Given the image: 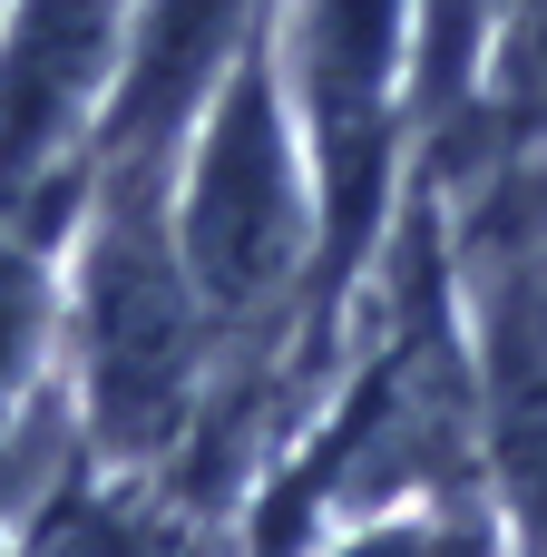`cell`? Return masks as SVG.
<instances>
[{"instance_id":"1","label":"cell","mask_w":547,"mask_h":557,"mask_svg":"<svg viewBox=\"0 0 547 557\" xmlns=\"http://www.w3.org/2000/svg\"><path fill=\"white\" fill-rule=\"evenodd\" d=\"M186 137L196 147L166 176V225H176L186 284H196L215 343H264L294 304H313V245H323L274 29H254L225 59V78L206 88Z\"/></svg>"},{"instance_id":"2","label":"cell","mask_w":547,"mask_h":557,"mask_svg":"<svg viewBox=\"0 0 547 557\" xmlns=\"http://www.w3.org/2000/svg\"><path fill=\"white\" fill-rule=\"evenodd\" d=\"M98 225L78 255V392L108 460H166L196 431L215 323L166 225V157L98 166Z\"/></svg>"},{"instance_id":"3","label":"cell","mask_w":547,"mask_h":557,"mask_svg":"<svg viewBox=\"0 0 547 557\" xmlns=\"http://www.w3.org/2000/svg\"><path fill=\"white\" fill-rule=\"evenodd\" d=\"M284 98L313 166V304L343 294V274L382 245L391 186H401V117H411V0H294L274 29Z\"/></svg>"},{"instance_id":"4","label":"cell","mask_w":547,"mask_h":557,"mask_svg":"<svg viewBox=\"0 0 547 557\" xmlns=\"http://www.w3.org/2000/svg\"><path fill=\"white\" fill-rule=\"evenodd\" d=\"M137 0H10L0 29V215L49 235L39 215L69 196V157L108 108Z\"/></svg>"},{"instance_id":"5","label":"cell","mask_w":547,"mask_h":557,"mask_svg":"<svg viewBox=\"0 0 547 557\" xmlns=\"http://www.w3.org/2000/svg\"><path fill=\"white\" fill-rule=\"evenodd\" d=\"M264 29V0H137L108 108H98V166H147L176 157V137L196 127L206 88L225 78V59Z\"/></svg>"},{"instance_id":"6","label":"cell","mask_w":547,"mask_h":557,"mask_svg":"<svg viewBox=\"0 0 547 557\" xmlns=\"http://www.w3.org/2000/svg\"><path fill=\"white\" fill-rule=\"evenodd\" d=\"M39 352H49V235L0 215V490H10V450L29 421Z\"/></svg>"},{"instance_id":"7","label":"cell","mask_w":547,"mask_h":557,"mask_svg":"<svg viewBox=\"0 0 547 557\" xmlns=\"http://www.w3.org/2000/svg\"><path fill=\"white\" fill-rule=\"evenodd\" d=\"M20 557H166V548H157V539H147V519H127L117 499H98V490L59 480V490L29 509Z\"/></svg>"},{"instance_id":"8","label":"cell","mask_w":547,"mask_h":557,"mask_svg":"<svg viewBox=\"0 0 547 557\" xmlns=\"http://www.w3.org/2000/svg\"><path fill=\"white\" fill-rule=\"evenodd\" d=\"M333 557H499V539H489V519H470V509H401V519L352 529Z\"/></svg>"},{"instance_id":"9","label":"cell","mask_w":547,"mask_h":557,"mask_svg":"<svg viewBox=\"0 0 547 557\" xmlns=\"http://www.w3.org/2000/svg\"><path fill=\"white\" fill-rule=\"evenodd\" d=\"M0 29H10V0H0Z\"/></svg>"},{"instance_id":"10","label":"cell","mask_w":547,"mask_h":557,"mask_svg":"<svg viewBox=\"0 0 547 557\" xmlns=\"http://www.w3.org/2000/svg\"><path fill=\"white\" fill-rule=\"evenodd\" d=\"M0 557H20V548H10V539H0Z\"/></svg>"}]
</instances>
